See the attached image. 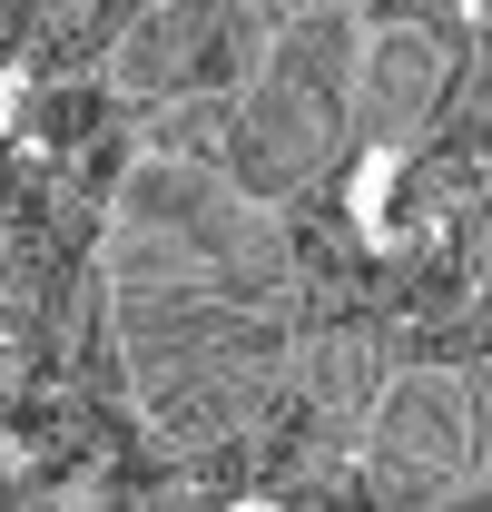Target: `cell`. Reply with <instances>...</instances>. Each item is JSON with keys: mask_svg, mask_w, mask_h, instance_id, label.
<instances>
[{"mask_svg": "<svg viewBox=\"0 0 492 512\" xmlns=\"http://www.w3.org/2000/svg\"><path fill=\"white\" fill-rule=\"evenodd\" d=\"M355 473L374 503H483V375L394 365L365 394Z\"/></svg>", "mask_w": 492, "mask_h": 512, "instance_id": "3957f363", "label": "cell"}, {"mask_svg": "<svg viewBox=\"0 0 492 512\" xmlns=\"http://www.w3.org/2000/svg\"><path fill=\"white\" fill-rule=\"evenodd\" d=\"M99 306H109L128 404L168 453L246 434L296 375L286 207L237 188L217 148L128 158L99 227Z\"/></svg>", "mask_w": 492, "mask_h": 512, "instance_id": "6da1fadb", "label": "cell"}, {"mask_svg": "<svg viewBox=\"0 0 492 512\" xmlns=\"http://www.w3.org/2000/svg\"><path fill=\"white\" fill-rule=\"evenodd\" d=\"M443 99H453V30H433V20H374L355 40V138L374 158L424 148Z\"/></svg>", "mask_w": 492, "mask_h": 512, "instance_id": "5b68a950", "label": "cell"}, {"mask_svg": "<svg viewBox=\"0 0 492 512\" xmlns=\"http://www.w3.org/2000/svg\"><path fill=\"white\" fill-rule=\"evenodd\" d=\"M266 0H138L109 50V89L128 109H187V99H237V79L266 50Z\"/></svg>", "mask_w": 492, "mask_h": 512, "instance_id": "277c9868", "label": "cell"}, {"mask_svg": "<svg viewBox=\"0 0 492 512\" xmlns=\"http://www.w3.org/2000/svg\"><path fill=\"white\" fill-rule=\"evenodd\" d=\"M355 40H365V20L325 10V0L266 20V50L227 99V148H217L237 188L286 207L335 178V158L355 148Z\"/></svg>", "mask_w": 492, "mask_h": 512, "instance_id": "7a4b0ae2", "label": "cell"}]
</instances>
